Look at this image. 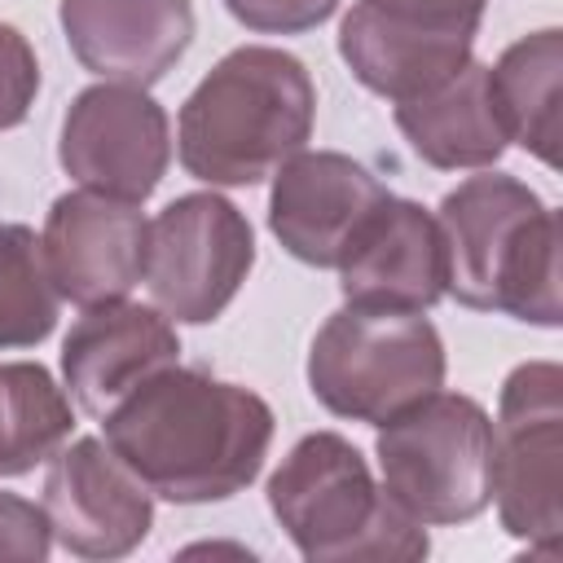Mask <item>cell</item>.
Segmentation results:
<instances>
[{"label": "cell", "instance_id": "6da1fadb", "mask_svg": "<svg viewBox=\"0 0 563 563\" xmlns=\"http://www.w3.org/2000/svg\"><path fill=\"white\" fill-rule=\"evenodd\" d=\"M101 431L154 497L207 506L255 484L277 418L251 387L176 361L101 413Z\"/></svg>", "mask_w": 563, "mask_h": 563}, {"label": "cell", "instance_id": "7a4b0ae2", "mask_svg": "<svg viewBox=\"0 0 563 563\" xmlns=\"http://www.w3.org/2000/svg\"><path fill=\"white\" fill-rule=\"evenodd\" d=\"M317 128V84L308 66L273 44L224 53L176 114V158L211 189L268 180L308 150Z\"/></svg>", "mask_w": 563, "mask_h": 563}, {"label": "cell", "instance_id": "3957f363", "mask_svg": "<svg viewBox=\"0 0 563 563\" xmlns=\"http://www.w3.org/2000/svg\"><path fill=\"white\" fill-rule=\"evenodd\" d=\"M444 295L475 312L554 330L559 303V211L523 180L484 167L440 198Z\"/></svg>", "mask_w": 563, "mask_h": 563}, {"label": "cell", "instance_id": "277c9868", "mask_svg": "<svg viewBox=\"0 0 563 563\" xmlns=\"http://www.w3.org/2000/svg\"><path fill=\"white\" fill-rule=\"evenodd\" d=\"M268 510L308 563H413L427 523L387 497L365 453L339 431H308L268 475Z\"/></svg>", "mask_w": 563, "mask_h": 563}, {"label": "cell", "instance_id": "5b68a950", "mask_svg": "<svg viewBox=\"0 0 563 563\" xmlns=\"http://www.w3.org/2000/svg\"><path fill=\"white\" fill-rule=\"evenodd\" d=\"M444 339L427 312L343 303L308 347V387L334 418L383 427L444 387Z\"/></svg>", "mask_w": 563, "mask_h": 563}, {"label": "cell", "instance_id": "8992f818", "mask_svg": "<svg viewBox=\"0 0 563 563\" xmlns=\"http://www.w3.org/2000/svg\"><path fill=\"white\" fill-rule=\"evenodd\" d=\"M383 488L427 528L471 523L493 506V418L475 396L431 391L374 440Z\"/></svg>", "mask_w": 563, "mask_h": 563}, {"label": "cell", "instance_id": "52a82bcc", "mask_svg": "<svg viewBox=\"0 0 563 563\" xmlns=\"http://www.w3.org/2000/svg\"><path fill=\"white\" fill-rule=\"evenodd\" d=\"M493 501L532 554L563 545V369L523 361L506 374L493 422Z\"/></svg>", "mask_w": 563, "mask_h": 563}, {"label": "cell", "instance_id": "ba28073f", "mask_svg": "<svg viewBox=\"0 0 563 563\" xmlns=\"http://www.w3.org/2000/svg\"><path fill=\"white\" fill-rule=\"evenodd\" d=\"M251 268L255 229L216 189L180 194L150 220L141 282L150 290V303L176 325L216 321L233 303Z\"/></svg>", "mask_w": 563, "mask_h": 563}, {"label": "cell", "instance_id": "9c48e42d", "mask_svg": "<svg viewBox=\"0 0 563 563\" xmlns=\"http://www.w3.org/2000/svg\"><path fill=\"white\" fill-rule=\"evenodd\" d=\"M488 0H356L339 22V57L374 97L409 101L475 57Z\"/></svg>", "mask_w": 563, "mask_h": 563}, {"label": "cell", "instance_id": "30bf717a", "mask_svg": "<svg viewBox=\"0 0 563 563\" xmlns=\"http://www.w3.org/2000/svg\"><path fill=\"white\" fill-rule=\"evenodd\" d=\"M57 163L79 189L145 202L172 163V123L150 88L92 84L62 114Z\"/></svg>", "mask_w": 563, "mask_h": 563}, {"label": "cell", "instance_id": "8fae6325", "mask_svg": "<svg viewBox=\"0 0 563 563\" xmlns=\"http://www.w3.org/2000/svg\"><path fill=\"white\" fill-rule=\"evenodd\" d=\"M53 541L92 563L128 559L154 528V493L119 462L101 435L66 440L44 471L40 497Z\"/></svg>", "mask_w": 563, "mask_h": 563}, {"label": "cell", "instance_id": "7c38bea8", "mask_svg": "<svg viewBox=\"0 0 563 563\" xmlns=\"http://www.w3.org/2000/svg\"><path fill=\"white\" fill-rule=\"evenodd\" d=\"M391 189L352 154L299 150L273 172L268 229L286 255L312 268H339L361 224Z\"/></svg>", "mask_w": 563, "mask_h": 563}, {"label": "cell", "instance_id": "4fadbf2b", "mask_svg": "<svg viewBox=\"0 0 563 563\" xmlns=\"http://www.w3.org/2000/svg\"><path fill=\"white\" fill-rule=\"evenodd\" d=\"M150 220L141 202H123L97 189H70L53 198L44 216V264L53 290L75 308L128 299L141 286Z\"/></svg>", "mask_w": 563, "mask_h": 563}, {"label": "cell", "instance_id": "5bb4252c", "mask_svg": "<svg viewBox=\"0 0 563 563\" xmlns=\"http://www.w3.org/2000/svg\"><path fill=\"white\" fill-rule=\"evenodd\" d=\"M180 361L176 321L154 303H92L62 339V387L88 418L110 413L150 374Z\"/></svg>", "mask_w": 563, "mask_h": 563}, {"label": "cell", "instance_id": "9a60e30c", "mask_svg": "<svg viewBox=\"0 0 563 563\" xmlns=\"http://www.w3.org/2000/svg\"><path fill=\"white\" fill-rule=\"evenodd\" d=\"M339 290L356 308L431 312L444 299V233L435 211L387 194L339 260Z\"/></svg>", "mask_w": 563, "mask_h": 563}, {"label": "cell", "instance_id": "2e32d148", "mask_svg": "<svg viewBox=\"0 0 563 563\" xmlns=\"http://www.w3.org/2000/svg\"><path fill=\"white\" fill-rule=\"evenodd\" d=\"M75 62L110 84L154 88L194 44V0H62Z\"/></svg>", "mask_w": 563, "mask_h": 563}, {"label": "cell", "instance_id": "e0dca14e", "mask_svg": "<svg viewBox=\"0 0 563 563\" xmlns=\"http://www.w3.org/2000/svg\"><path fill=\"white\" fill-rule=\"evenodd\" d=\"M396 128L435 172H484L510 145L488 97V66L475 57L431 92L396 101Z\"/></svg>", "mask_w": 563, "mask_h": 563}, {"label": "cell", "instance_id": "ac0fdd59", "mask_svg": "<svg viewBox=\"0 0 563 563\" xmlns=\"http://www.w3.org/2000/svg\"><path fill=\"white\" fill-rule=\"evenodd\" d=\"M559 92H563V31L541 26L488 66V97L506 141L559 167Z\"/></svg>", "mask_w": 563, "mask_h": 563}, {"label": "cell", "instance_id": "d6986e66", "mask_svg": "<svg viewBox=\"0 0 563 563\" xmlns=\"http://www.w3.org/2000/svg\"><path fill=\"white\" fill-rule=\"evenodd\" d=\"M70 427L75 405L40 361H0V479L44 466Z\"/></svg>", "mask_w": 563, "mask_h": 563}, {"label": "cell", "instance_id": "ffe728a7", "mask_svg": "<svg viewBox=\"0 0 563 563\" xmlns=\"http://www.w3.org/2000/svg\"><path fill=\"white\" fill-rule=\"evenodd\" d=\"M62 295L53 290L44 246L31 224H0V352L40 347L57 330Z\"/></svg>", "mask_w": 563, "mask_h": 563}, {"label": "cell", "instance_id": "44dd1931", "mask_svg": "<svg viewBox=\"0 0 563 563\" xmlns=\"http://www.w3.org/2000/svg\"><path fill=\"white\" fill-rule=\"evenodd\" d=\"M35 97H40V57L18 26L0 22V132L26 123Z\"/></svg>", "mask_w": 563, "mask_h": 563}, {"label": "cell", "instance_id": "7402d4cb", "mask_svg": "<svg viewBox=\"0 0 563 563\" xmlns=\"http://www.w3.org/2000/svg\"><path fill=\"white\" fill-rule=\"evenodd\" d=\"M343 0H224L229 18L255 35H303L339 13Z\"/></svg>", "mask_w": 563, "mask_h": 563}, {"label": "cell", "instance_id": "603a6c76", "mask_svg": "<svg viewBox=\"0 0 563 563\" xmlns=\"http://www.w3.org/2000/svg\"><path fill=\"white\" fill-rule=\"evenodd\" d=\"M53 550V528L44 506L26 501L22 493L0 488V559L18 563H44Z\"/></svg>", "mask_w": 563, "mask_h": 563}]
</instances>
